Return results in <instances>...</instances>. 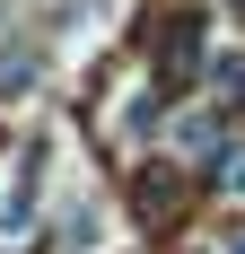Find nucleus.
I'll return each mask as SVG.
<instances>
[{
  "label": "nucleus",
  "instance_id": "1",
  "mask_svg": "<svg viewBox=\"0 0 245 254\" xmlns=\"http://www.w3.org/2000/svg\"><path fill=\"white\" fill-rule=\"evenodd\" d=\"M184 62H201V18H175L167 26V70H184Z\"/></svg>",
  "mask_w": 245,
  "mask_h": 254
},
{
  "label": "nucleus",
  "instance_id": "2",
  "mask_svg": "<svg viewBox=\"0 0 245 254\" xmlns=\"http://www.w3.org/2000/svg\"><path fill=\"white\" fill-rule=\"evenodd\" d=\"M167 210H175V176L149 167V176H140V219H167Z\"/></svg>",
  "mask_w": 245,
  "mask_h": 254
},
{
  "label": "nucleus",
  "instance_id": "3",
  "mask_svg": "<svg viewBox=\"0 0 245 254\" xmlns=\"http://www.w3.org/2000/svg\"><path fill=\"white\" fill-rule=\"evenodd\" d=\"M237 254H245V246H237Z\"/></svg>",
  "mask_w": 245,
  "mask_h": 254
}]
</instances>
